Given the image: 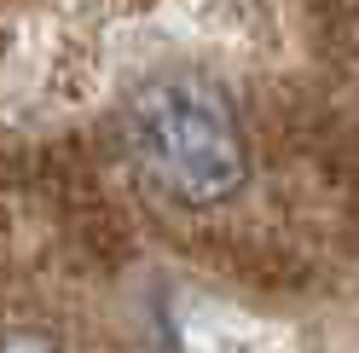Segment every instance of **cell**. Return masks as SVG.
<instances>
[{
	"label": "cell",
	"instance_id": "6da1fadb",
	"mask_svg": "<svg viewBox=\"0 0 359 353\" xmlns=\"http://www.w3.org/2000/svg\"><path fill=\"white\" fill-rule=\"evenodd\" d=\"M133 139H140L145 162L168 180V191L186 203H226L250 180L238 116L226 93L203 76H168L145 87L133 104Z\"/></svg>",
	"mask_w": 359,
	"mask_h": 353
},
{
	"label": "cell",
	"instance_id": "7a4b0ae2",
	"mask_svg": "<svg viewBox=\"0 0 359 353\" xmlns=\"http://www.w3.org/2000/svg\"><path fill=\"white\" fill-rule=\"evenodd\" d=\"M0 353H58V347L41 330H0Z\"/></svg>",
	"mask_w": 359,
	"mask_h": 353
}]
</instances>
